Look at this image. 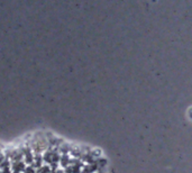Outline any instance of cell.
<instances>
[{"label":"cell","instance_id":"obj_1","mask_svg":"<svg viewBox=\"0 0 192 173\" xmlns=\"http://www.w3.org/2000/svg\"><path fill=\"white\" fill-rule=\"evenodd\" d=\"M24 171H25V173H35V170L32 167H27Z\"/></svg>","mask_w":192,"mask_h":173}]
</instances>
